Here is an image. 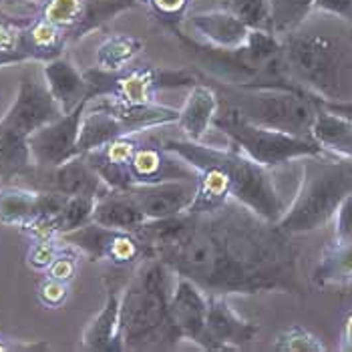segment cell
Segmentation results:
<instances>
[{
  "instance_id": "1",
  "label": "cell",
  "mask_w": 352,
  "mask_h": 352,
  "mask_svg": "<svg viewBox=\"0 0 352 352\" xmlns=\"http://www.w3.org/2000/svg\"><path fill=\"white\" fill-rule=\"evenodd\" d=\"M151 256L208 294H306L294 238L236 199L210 212L188 210L179 236Z\"/></svg>"
},
{
  "instance_id": "2",
  "label": "cell",
  "mask_w": 352,
  "mask_h": 352,
  "mask_svg": "<svg viewBox=\"0 0 352 352\" xmlns=\"http://www.w3.org/2000/svg\"><path fill=\"white\" fill-rule=\"evenodd\" d=\"M171 274L160 258L145 256L121 294V351H169L182 342L171 314Z\"/></svg>"
},
{
  "instance_id": "3",
  "label": "cell",
  "mask_w": 352,
  "mask_h": 352,
  "mask_svg": "<svg viewBox=\"0 0 352 352\" xmlns=\"http://www.w3.org/2000/svg\"><path fill=\"white\" fill-rule=\"evenodd\" d=\"M157 139L165 149L177 153L190 165L197 162L216 165L228 182L232 199L248 206L258 216L274 223H278L280 217L284 216L286 206L282 201V195L278 193L274 175L268 167L252 162L234 147H212L186 137L157 135Z\"/></svg>"
},
{
  "instance_id": "4",
  "label": "cell",
  "mask_w": 352,
  "mask_h": 352,
  "mask_svg": "<svg viewBox=\"0 0 352 352\" xmlns=\"http://www.w3.org/2000/svg\"><path fill=\"white\" fill-rule=\"evenodd\" d=\"M199 77L216 87L219 105L234 109L248 121L290 135L312 137V127L318 115V97L304 87H236L217 82L210 77H204L201 73Z\"/></svg>"
},
{
  "instance_id": "5",
  "label": "cell",
  "mask_w": 352,
  "mask_h": 352,
  "mask_svg": "<svg viewBox=\"0 0 352 352\" xmlns=\"http://www.w3.org/2000/svg\"><path fill=\"white\" fill-rule=\"evenodd\" d=\"M302 162L298 191L278 221L280 230L292 238L324 228L342 199L352 193V160L338 155L328 160L324 153L304 157Z\"/></svg>"
},
{
  "instance_id": "6",
  "label": "cell",
  "mask_w": 352,
  "mask_h": 352,
  "mask_svg": "<svg viewBox=\"0 0 352 352\" xmlns=\"http://www.w3.org/2000/svg\"><path fill=\"white\" fill-rule=\"evenodd\" d=\"M280 63L284 75L320 99H344L342 79L346 51L334 38L322 34L288 32L280 36Z\"/></svg>"
},
{
  "instance_id": "7",
  "label": "cell",
  "mask_w": 352,
  "mask_h": 352,
  "mask_svg": "<svg viewBox=\"0 0 352 352\" xmlns=\"http://www.w3.org/2000/svg\"><path fill=\"white\" fill-rule=\"evenodd\" d=\"M214 129L228 137L234 149L268 169L284 163L298 162L304 157L328 153L314 137L290 135L284 131L256 125L234 109L223 105L217 109Z\"/></svg>"
},
{
  "instance_id": "8",
  "label": "cell",
  "mask_w": 352,
  "mask_h": 352,
  "mask_svg": "<svg viewBox=\"0 0 352 352\" xmlns=\"http://www.w3.org/2000/svg\"><path fill=\"white\" fill-rule=\"evenodd\" d=\"M89 85L87 99L109 97L125 103H157L160 91L184 89L199 82V73L157 67H127L123 71H103L99 67L82 71Z\"/></svg>"
},
{
  "instance_id": "9",
  "label": "cell",
  "mask_w": 352,
  "mask_h": 352,
  "mask_svg": "<svg viewBox=\"0 0 352 352\" xmlns=\"http://www.w3.org/2000/svg\"><path fill=\"white\" fill-rule=\"evenodd\" d=\"M63 244L75 248L91 262L107 260L115 266H131L145 258V248L141 240L131 232L113 230L97 221H89L81 228L63 234Z\"/></svg>"
},
{
  "instance_id": "10",
  "label": "cell",
  "mask_w": 352,
  "mask_h": 352,
  "mask_svg": "<svg viewBox=\"0 0 352 352\" xmlns=\"http://www.w3.org/2000/svg\"><path fill=\"white\" fill-rule=\"evenodd\" d=\"M14 186L36 191H56L63 195H91L97 199L111 191L85 155H77L56 167L32 165V169L19 177Z\"/></svg>"
},
{
  "instance_id": "11",
  "label": "cell",
  "mask_w": 352,
  "mask_h": 352,
  "mask_svg": "<svg viewBox=\"0 0 352 352\" xmlns=\"http://www.w3.org/2000/svg\"><path fill=\"white\" fill-rule=\"evenodd\" d=\"M63 113L60 105L54 101L45 79L38 81L34 75H25L19 85L14 103L0 119V127L14 131L19 135L30 137L36 129L45 127Z\"/></svg>"
},
{
  "instance_id": "12",
  "label": "cell",
  "mask_w": 352,
  "mask_h": 352,
  "mask_svg": "<svg viewBox=\"0 0 352 352\" xmlns=\"http://www.w3.org/2000/svg\"><path fill=\"white\" fill-rule=\"evenodd\" d=\"M89 101L81 103L71 113L60 115L45 127L36 129L28 137V147L32 153V162L38 167H56L60 163L77 157V141L85 107Z\"/></svg>"
},
{
  "instance_id": "13",
  "label": "cell",
  "mask_w": 352,
  "mask_h": 352,
  "mask_svg": "<svg viewBox=\"0 0 352 352\" xmlns=\"http://www.w3.org/2000/svg\"><path fill=\"white\" fill-rule=\"evenodd\" d=\"M171 314L184 340H191L201 351H210L208 338V308L210 296L190 278L177 276L171 288Z\"/></svg>"
},
{
  "instance_id": "14",
  "label": "cell",
  "mask_w": 352,
  "mask_h": 352,
  "mask_svg": "<svg viewBox=\"0 0 352 352\" xmlns=\"http://www.w3.org/2000/svg\"><path fill=\"white\" fill-rule=\"evenodd\" d=\"M199 179H167L157 184H137L127 188V193L147 219H162L188 212L195 195Z\"/></svg>"
},
{
  "instance_id": "15",
  "label": "cell",
  "mask_w": 352,
  "mask_h": 352,
  "mask_svg": "<svg viewBox=\"0 0 352 352\" xmlns=\"http://www.w3.org/2000/svg\"><path fill=\"white\" fill-rule=\"evenodd\" d=\"M131 179L137 184H157L167 179H199L197 169L177 153L165 149L155 137L139 139L135 155L131 160Z\"/></svg>"
},
{
  "instance_id": "16",
  "label": "cell",
  "mask_w": 352,
  "mask_h": 352,
  "mask_svg": "<svg viewBox=\"0 0 352 352\" xmlns=\"http://www.w3.org/2000/svg\"><path fill=\"white\" fill-rule=\"evenodd\" d=\"M210 308H208V338L210 351H244L248 349L256 334L258 324L245 320L230 304L223 294H208Z\"/></svg>"
},
{
  "instance_id": "17",
  "label": "cell",
  "mask_w": 352,
  "mask_h": 352,
  "mask_svg": "<svg viewBox=\"0 0 352 352\" xmlns=\"http://www.w3.org/2000/svg\"><path fill=\"white\" fill-rule=\"evenodd\" d=\"M137 135L139 133L117 137L99 149L82 153L87 157V162L93 165V169L103 177V182L111 190H127L133 186L131 160H133L137 145H139V137Z\"/></svg>"
},
{
  "instance_id": "18",
  "label": "cell",
  "mask_w": 352,
  "mask_h": 352,
  "mask_svg": "<svg viewBox=\"0 0 352 352\" xmlns=\"http://www.w3.org/2000/svg\"><path fill=\"white\" fill-rule=\"evenodd\" d=\"M217 109H219V97L216 87L199 77V82L190 87L186 103L179 109V117L175 125L179 127L182 137L191 141H201L206 133L214 127Z\"/></svg>"
},
{
  "instance_id": "19",
  "label": "cell",
  "mask_w": 352,
  "mask_h": 352,
  "mask_svg": "<svg viewBox=\"0 0 352 352\" xmlns=\"http://www.w3.org/2000/svg\"><path fill=\"white\" fill-rule=\"evenodd\" d=\"M107 282V300L101 312L89 322L81 338L85 351L93 352H121L119 342V312H121V294L123 288L115 280Z\"/></svg>"
},
{
  "instance_id": "20",
  "label": "cell",
  "mask_w": 352,
  "mask_h": 352,
  "mask_svg": "<svg viewBox=\"0 0 352 352\" xmlns=\"http://www.w3.org/2000/svg\"><path fill=\"white\" fill-rule=\"evenodd\" d=\"M43 79L47 82L54 101L63 109V113H71L81 103L89 101L87 99L89 85L85 79V73H81L75 67V63L65 54L45 63Z\"/></svg>"
},
{
  "instance_id": "21",
  "label": "cell",
  "mask_w": 352,
  "mask_h": 352,
  "mask_svg": "<svg viewBox=\"0 0 352 352\" xmlns=\"http://www.w3.org/2000/svg\"><path fill=\"white\" fill-rule=\"evenodd\" d=\"M188 23L204 36V43L219 49L242 47L252 32V28L242 23L232 10L195 12L188 16Z\"/></svg>"
},
{
  "instance_id": "22",
  "label": "cell",
  "mask_w": 352,
  "mask_h": 352,
  "mask_svg": "<svg viewBox=\"0 0 352 352\" xmlns=\"http://www.w3.org/2000/svg\"><path fill=\"white\" fill-rule=\"evenodd\" d=\"M93 221L107 226L113 230H123L135 234L137 230L147 221L141 214L137 204L125 190H111L107 195L99 197L95 204Z\"/></svg>"
},
{
  "instance_id": "23",
  "label": "cell",
  "mask_w": 352,
  "mask_h": 352,
  "mask_svg": "<svg viewBox=\"0 0 352 352\" xmlns=\"http://www.w3.org/2000/svg\"><path fill=\"white\" fill-rule=\"evenodd\" d=\"M67 45H69L67 32L41 16L36 21H30L25 27L19 51L27 54L28 60L47 63L60 56Z\"/></svg>"
},
{
  "instance_id": "24",
  "label": "cell",
  "mask_w": 352,
  "mask_h": 352,
  "mask_svg": "<svg viewBox=\"0 0 352 352\" xmlns=\"http://www.w3.org/2000/svg\"><path fill=\"white\" fill-rule=\"evenodd\" d=\"M312 282L318 288H340L352 284V240L332 242L320 256L312 272Z\"/></svg>"
},
{
  "instance_id": "25",
  "label": "cell",
  "mask_w": 352,
  "mask_h": 352,
  "mask_svg": "<svg viewBox=\"0 0 352 352\" xmlns=\"http://www.w3.org/2000/svg\"><path fill=\"white\" fill-rule=\"evenodd\" d=\"M312 137L328 153L352 160V121L349 119L334 115L318 105Z\"/></svg>"
},
{
  "instance_id": "26",
  "label": "cell",
  "mask_w": 352,
  "mask_h": 352,
  "mask_svg": "<svg viewBox=\"0 0 352 352\" xmlns=\"http://www.w3.org/2000/svg\"><path fill=\"white\" fill-rule=\"evenodd\" d=\"M141 0H82L81 14L75 27L67 32L69 43L81 41L85 34L97 30L121 12L137 8Z\"/></svg>"
},
{
  "instance_id": "27",
  "label": "cell",
  "mask_w": 352,
  "mask_h": 352,
  "mask_svg": "<svg viewBox=\"0 0 352 352\" xmlns=\"http://www.w3.org/2000/svg\"><path fill=\"white\" fill-rule=\"evenodd\" d=\"M32 165L28 137L0 127V179L4 184H14L32 169Z\"/></svg>"
},
{
  "instance_id": "28",
  "label": "cell",
  "mask_w": 352,
  "mask_h": 352,
  "mask_svg": "<svg viewBox=\"0 0 352 352\" xmlns=\"http://www.w3.org/2000/svg\"><path fill=\"white\" fill-rule=\"evenodd\" d=\"M38 191L23 186H6L0 190V223L25 228L34 217Z\"/></svg>"
},
{
  "instance_id": "29",
  "label": "cell",
  "mask_w": 352,
  "mask_h": 352,
  "mask_svg": "<svg viewBox=\"0 0 352 352\" xmlns=\"http://www.w3.org/2000/svg\"><path fill=\"white\" fill-rule=\"evenodd\" d=\"M143 53V41L131 34H111L97 49V67L103 71H123Z\"/></svg>"
},
{
  "instance_id": "30",
  "label": "cell",
  "mask_w": 352,
  "mask_h": 352,
  "mask_svg": "<svg viewBox=\"0 0 352 352\" xmlns=\"http://www.w3.org/2000/svg\"><path fill=\"white\" fill-rule=\"evenodd\" d=\"M314 0H270L272 30L276 36L294 32L312 10Z\"/></svg>"
},
{
  "instance_id": "31",
  "label": "cell",
  "mask_w": 352,
  "mask_h": 352,
  "mask_svg": "<svg viewBox=\"0 0 352 352\" xmlns=\"http://www.w3.org/2000/svg\"><path fill=\"white\" fill-rule=\"evenodd\" d=\"M95 204H97V197H91V195H69L65 208L54 219V236L69 234L85 223L93 221Z\"/></svg>"
},
{
  "instance_id": "32",
  "label": "cell",
  "mask_w": 352,
  "mask_h": 352,
  "mask_svg": "<svg viewBox=\"0 0 352 352\" xmlns=\"http://www.w3.org/2000/svg\"><path fill=\"white\" fill-rule=\"evenodd\" d=\"M272 351L280 352H324L326 346L322 340L312 334L310 330H306L304 326H288L284 328L272 344Z\"/></svg>"
},
{
  "instance_id": "33",
  "label": "cell",
  "mask_w": 352,
  "mask_h": 352,
  "mask_svg": "<svg viewBox=\"0 0 352 352\" xmlns=\"http://www.w3.org/2000/svg\"><path fill=\"white\" fill-rule=\"evenodd\" d=\"M230 10L254 30H272L270 0H230Z\"/></svg>"
},
{
  "instance_id": "34",
  "label": "cell",
  "mask_w": 352,
  "mask_h": 352,
  "mask_svg": "<svg viewBox=\"0 0 352 352\" xmlns=\"http://www.w3.org/2000/svg\"><path fill=\"white\" fill-rule=\"evenodd\" d=\"M81 6L82 0H45L41 16L69 32L79 21Z\"/></svg>"
},
{
  "instance_id": "35",
  "label": "cell",
  "mask_w": 352,
  "mask_h": 352,
  "mask_svg": "<svg viewBox=\"0 0 352 352\" xmlns=\"http://www.w3.org/2000/svg\"><path fill=\"white\" fill-rule=\"evenodd\" d=\"M63 240L60 236H53V238H36L34 244L28 248L27 264L34 270H45L54 262V258L60 254L63 250Z\"/></svg>"
},
{
  "instance_id": "36",
  "label": "cell",
  "mask_w": 352,
  "mask_h": 352,
  "mask_svg": "<svg viewBox=\"0 0 352 352\" xmlns=\"http://www.w3.org/2000/svg\"><path fill=\"white\" fill-rule=\"evenodd\" d=\"M147 2L153 10V14L162 21L163 27L179 25V21L186 14V8L190 6V0H141Z\"/></svg>"
},
{
  "instance_id": "37",
  "label": "cell",
  "mask_w": 352,
  "mask_h": 352,
  "mask_svg": "<svg viewBox=\"0 0 352 352\" xmlns=\"http://www.w3.org/2000/svg\"><path fill=\"white\" fill-rule=\"evenodd\" d=\"M28 23L23 21H16L14 16H8L4 14L0 19V51H6V53H21L19 47H21V36H23V30L27 27Z\"/></svg>"
},
{
  "instance_id": "38",
  "label": "cell",
  "mask_w": 352,
  "mask_h": 352,
  "mask_svg": "<svg viewBox=\"0 0 352 352\" xmlns=\"http://www.w3.org/2000/svg\"><path fill=\"white\" fill-rule=\"evenodd\" d=\"M69 296V284L49 278L38 286V300L47 306V308H60L65 304V300Z\"/></svg>"
},
{
  "instance_id": "39",
  "label": "cell",
  "mask_w": 352,
  "mask_h": 352,
  "mask_svg": "<svg viewBox=\"0 0 352 352\" xmlns=\"http://www.w3.org/2000/svg\"><path fill=\"white\" fill-rule=\"evenodd\" d=\"M77 260H79L77 254L67 252V250H60V254L54 258L53 264L47 268V276L69 284L75 278V274H77Z\"/></svg>"
},
{
  "instance_id": "40",
  "label": "cell",
  "mask_w": 352,
  "mask_h": 352,
  "mask_svg": "<svg viewBox=\"0 0 352 352\" xmlns=\"http://www.w3.org/2000/svg\"><path fill=\"white\" fill-rule=\"evenodd\" d=\"M334 221V242H349L352 240V193H349L342 204L338 206Z\"/></svg>"
},
{
  "instance_id": "41",
  "label": "cell",
  "mask_w": 352,
  "mask_h": 352,
  "mask_svg": "<svg viewBox=\"0 0 352 352\" xmlns=\"http://www.w3.org/2000/svg\"><path fill=\"white\" fill-rule=\"evenodd\" d=\"M312 10H320L352 25V0H314Z\"/></svg>"
},
{
  "instance_id": "42",
  "label": "cell",
  "mask_w": 352,
  "mask_h": 352,
  "mask_svg": "<svg viewBox=\"0 0 352 352\" xmlns=\"http://www.w3.org/2000/svg\"><path fill=\"white\" fill-rule=\"evenodd\" d=\"M318 105L334 115H340L352 121V99H320L318 97Z\"/></svg>"
},
{
  "instance_id": "43",
  "label": "cell",
  "mask_w": 352,
  "mask_h": 352,
  "mask_svg": "<svg viewBox=\"0 0 352 352\" xmlns=\"http://www.w3.org/2000/svg\"><path fill=\"white\" fill-rule=\"evenodd\" d=\"M338 349L344 352H352V310L346 314V318L342 322V334H340Z\"/></svg>"
},
{
  "instance_id": "44",
  "label": "cell",
  "mask_w": 352,
  "mask_h": 352,
  "mask_svg": "<svg viewBox=\"0 0 352 352\" xmlns=\"http://www.w3.org/2000/svg\"><path fill=\"white\" fill-rule=\"evenodd\" d=\"M2 4H28V2H45V0H0Z\"/></svg>"
},
{
  "instance_id": "45",
  "label": "cell",
  "mask_w": 352,
  "mask_h": 352,
  "mask_svg": "<svg viewBox=\"0 0 352 352\" xmlns=\"http://www.w3.org/2000/svg\"><path fill=\"white\" fill-rule=\"evenodd\" d=\"M2 16H4V12H2V10H0V19H2Z\"/></svg>"
}]
</instances>
